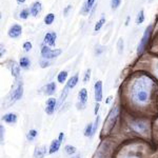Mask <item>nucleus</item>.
I'll return each mask as SVG.
<instances>
[{"instance_id": "obj_35", "label": "nucleus", "mask_w": 158, "mask_h": 158, "mask_svg": "<svg viewBox=\"0 0 158 158\" xmlns=\"http://www.w3.org/2000/svg\"><path fill=\"white\" fill-rule=\"evenodd\" d=\"M99 121H100V118H99V117H97V118H96V121H95V122H94V123H93V135L95 134L96 130H97V128H98Z\"/></svg>"}, {"instance_id": "obj_37", "label": "nucleus", "mask_w": 158, "mask_h": 158, "mask_svg": "<svg viewBox=\"0 0 158 158\" xmlns=\"http://www.w3.org/2000/svg\"><path fill=\"white\" fill-rule=\"evenodd\" d=\"M63 138H64V134H63L62 132H61V133L58 135V141H59L60 143H61V142L63 141Z\"/></svg>"}, {"instance_id": "obj_38", "label": "nucleus", "mask_w": 158, "mask_h": 158, "mask_svg": "<svg viewBox=\"0 0 158 158\" xmlns=\"http://www.w3.org/2000/svg\"><path fill=\"white\" fill-rule=\"evenodd\" d=\"M99 106H100V104H99V102H97V103L95 104V109H94V114H95V115H97V114H98Z\"/></svg>"}, {"instance_id": "obj_12", "label": "nucleus", "mask_w": 158, "mask_h": 158, "mask_svg": "<svg viewBox=\"0 0 158 158\" xmlns=\"http://www.w3.org/2000/svg\"><path fill=\"white\" fill-rule=\"evenodd\" d=\"M55 92H56V83L55 82L48 83V85L43 88V93H44L45 95H48V96L53 95Z\"/></svg>"}, {"instance_id": "obj_27", "label": "nucleus", "mask_w": 158, "mask_h": 158, "mask_svg": "<svg viewBox=\"0 0 158 158\" xmlns=\"http://www.w3.org/2000/svg\"><path fill=\"white\" fill-rule=\"evenodd\" d=\"M104 22H106V19H104V17H101L100 19L98 20V22L96 23V25H95V31L96 32H98L99 30L102 27V25L104 24Z\"/></svg>"}, {"instance_id": "obj_30", "label": "nucleus", "mask_w": 158, "mask_h": 158, "mask_svg": "<svg viewBox=\"0 0 158 158\" xmlns=\"http://www.w3.org/2000/svg\"><path fill=\"white\" fill-rule=\"evenodd\" d=\"M117 48H118V52L121 53L123 52V39L120 38V39L118 40V42H117Z\"/></svg>"}, {"instance_id": "obj_22", "label": "nucleus", "mask_w": 158, "mask_h": 158, "mask_svg": "<svg viewBox=\"0 0 158 158\" xmlns=\"http://www.w3.org/2000/svg\"><path fill=\"white\" fill-rule=\"evenodd\" d=\"M37 135H38V132L36 131V130L32 129V130H30L29 133H27V140H29V141H33V140H34L37 137Z\"/></svg>"}, {"instance_id": "obj_2", "label": "nucleus", "mask_w": 158, "mask_h": 158, "mask_svg": "<svg viewBox=\"0 0 158 158\" xmlns=\"http://www.w3.org/2000/svg\"><path fill=\"white\" fill-rule=\"evenodd\" d=\"M118 116V106H114L113 109L110 111L108 117L106 119V122L103 124L102 128V134H108L110 131L112 130V128L114 127V123L116 121V118Z\"/></svg>"}, {"instance_id": "obj_15", "label": "nucleus", "mask_w": 158, "mask_h": 158, "mask_svg": "<svg viewBox=\"0 0 158 158\" xmlns=\"http://www.w3.org/2000/svg\"><path fill=\"white\" fill-rule=\"evenodd\" d=\"M41 12V3H40L39 1L35 2V3H33L32 7H31V14L33 15V16H38L39 15V13Z\"/></svg>"}, {"instance_id": "obj_10", "label": "nucleus", "mask_w": 158, "mask_h": 158, "mask_svg": "<svg viewBox=\"0 0 158 158\" xmlns=\"http://www.w3.org/2000/svg\"><path fill=\"white\" fill-rule=\"evenodd\" d=\"M56 38H57V36H56L55 32H49L44 36V42L48 43L50 47H54L56 43Z\"/></svg>"}, {"instance_id": "obj_43", "label": "nucleus", "mask_w": 158, "mask_h": 158, "mask_svg": "<svg viewBox=\"0 0 158 158\" xmlns=\"http://www.w3.org/2000/svg\"><path fill=\"white\" fill-rule=\"evenodd\" d=\"M111 99H112V97H109V99H108V100H106V103H109L110 101H111Z\"/></svg>"}, {"instance_id": "obj_17", "label": "nucleus", "mask_w": 158, "mask_h": 158, "mask_svg": "<svg viewBox=\"0 0 158 158\" xmlns=\"http://www.w3.org/2000/svg\"><path fill=\"white\" fill-rule=\"evenodd\" d=\"M95 3V0H88V1L85 2V6H83V9H82V15H86L89 12L91 11V9H92V6H93V4Z\"/></svg>"}, {"instance_id": "obj_18", "label": "nucleus", "mask_w": 158, "mask_h": 158, "mask_svg": "<svg viewBox=\"0 0 158 158\" xmlns=\"http://www.w3.org/2000/svg\"><path fill=\"white\" fill-rule=\"evenodd\" d=\"M19 64L22 69L27 70V69H30L31 67V60L27 57H21V59L19 61Z\"/></svg>"}, {"instance_id": "obj_25", "label": "nucleus", "mask_w": 158, "mask_h": 158, "mask_svg": "<svg viewBox=\"0 0 158 158\" xmlns=\"http://www.w3.org/2000/svg\"><path fill=\"white\" fill-rule=\"evenodd\" d=\"M54 19H55V15L54 14H48L47 16H45V18H44V23L48 24V25L52 24L53 21H54Z\"/></svg>"}, {"instance_id": "obj_23", "label": "nucleus", "mask_w": 158, "mask_h": 158, "mask_svg": "<svg viewBox=\"0 0 158 158\" xmlns=\"http://www.w3.org/2000/svg\"><path fill=\"white\" fill-rule=\"evenodd\" d=\"M85 136L91 137L93 136V123H89L85 129Z\"/></svg>"}, {"instance_id": "obj_21", "label": "nucleus", "mask_w": 158, "mask_h": 158, "mask_svg": "<svg viewBox=\"0 0 158 158\" xmlns=\"http://www.w3.org/2000/svg\"><path fill=\"white\" fill-rule=\"evenodd\" d=\"M67 78H68V72L67 71H62V72H60L59 74H58V76H57V80H58V82H60V83H63L65 80H67Z\"/></svg>"}, {"instance_id": "obj_42", "label": "nucleus", "mask_w": 158, "mask_h": 158, "mask_svg": "<svg viewBox=\"0 0 158 158\" xmlns=\"http://www.w3.org/2000/svg\"><path fill=\"white\" fill-rule=\"evenodd\" d=\"M25 0H17V2H19V3H23Z\"/></svg>"}, {"instance_id": "obj_31", "label": "nucleus", "mask_w": 158, "mask_h": 158, "mask_svg": "<svg viewBox=\"0 0 158 158\" xmlns=\"http://www.w3.org/2000/svg\"><path fill=\"white\" fill-rule=\"evenodd\" d=\"M39 63H40V67H41L42 69H44V68H48V67H50L52 63L50 62L48 59H44V60H40L39 61Z\"/></svg>"}, {"instance_id": "obj_20", "label": "nucleus", "mask_w": 158, "mask_h": 158, "mask_svg": "<svg viewBox=\"0 0 158 158\" xmlns=\"http://www.w3.org/2000/svg\"><path fill=\"white\" fill-rule=\"evenodd\" d=\"M78 79H79L78 75H74V76H72V77L70 78V80H69L68 83H67V85L69 86V88H70V90H71V89H73L74 86L77 85V83H78Z\"/></svg>"}, {"instance_id": "obj_41", "label": "nucleus", "mask_w": 158, "mask_h": 158, "mask_svg": "<svg viewBox=\"0 0 158 158\" xmlns=\"http://www.w3.org/2000/svg\"><path fill=\"white\" fill-rule=\"evenodd\" d=\"M129 21H130V17H128V18H127V22H126V25H128V24H129Z\"/></svg>"}, {"instance_id": "obj_28", "label": "nucleus", "mask_w": 158, "mask_h": 158, "mask_svg": "<svg viewBox=\"0 0 158 158\" xmlns=\"http://www.w3.org/2000/svg\"><path fill=\"white\" fill-rule=\"evenodd\" d=\"M30 14H31V11H30L29 9L22 10L21 13H20V18H22V19H27V17L30 16Z\"/></svg>"}, {"instance_id": "obj_9", "label": "nucleus", "mask_w": 158, "mask_h": 158, "mask_svg": "<svg viewBox=\"0 0 158 158\" xmlns=\"http://www.w3.org/2000/svg\"><path fill=\"white\" fill-rule=\"evenodd\" d=\"M21 33H22V27H21V25H19V24H14L13 27H10V30H9V36L11 37V38H17V37H19L20 35H21Z\"/></svg>"}, {"instance_id": "obj_4", "label": "nucleus", "mask_w": 158, "mask_h": 158, "mask_svg": "<svg viewBox=\"0 0 158 158\" xmlns=\"http://www.w3.org/2000/svg\"><path fill=\"white\" fill-rule=\"evenodd\" d=\"M151 33H152V25H149V27H147V30L144 31L143 36L141 38V41H140L138 48H137V53L141 54L142 51L144 50V48H146V45L148 44V41H149V39H150V36H151Z\"/></svg>"}, {"instance_id": "obj_33", "label": "nucleus", "mask_w": 158, "mask_h": 158, "mask_svg": "<svg viewBox=\"0 0 158 158\" xmlns=\"http://www.w3.org/2000/svg\"><path fill=\"white\" fill-rule=\"evenodd\" d=\"M120 2H121V0H112L111 1V6H112V9H117V7L119 6V4H120Z\"/></svg>"}, {"instance_id": "obj_5", "label": "nucleus", "mask_w": 158, "mask_h": 158, "mask_svg": "<svg viewBox=\"0 0 158 158\" xmlns=\"http://www.w3.org/2000/svg\"><path fill=\"white\" fill-rule=\"evenodd\" d=\"M22 95H23V85H22V82L20 81V82L17 83V86L13 90L12 94H11V100H10V104L15 102V101L19 100L20 98L22 97Z\"/></svg>"}, {"instance_id": "obj_7", "label": "nucleus", "mask_w": 158, "mask_h": 158, "mask_svg": "<svg viewBox=\"0 0 158 158\" xmlns=\"http://www.w3.org/2000/svg\"><path fill=\"white\" fill-rule=\"evenodd\" d=\"M57 109V100L55 98H49L45 103V113L48 115H52L54 111Z\"/></svg>"}, {"instance_id": "obj_44", "label": "nucleus", "mask_w": 158, "mask_h": 158, "mask_svg": "<svg viewBox=\"0 0 158 158\" xmlns=\"http://www.w3.org/2000/svg\"><path fill=\"white\" fill-rule=\"evenodd\" d=\"M74 158H80V156H79V155H78V156H75Z\"/></svg>"}, {"instance_id": "obj_40", "label": "nucleus", "mask_w": 158, "mask_h": 158, "mask_svg": "<svg viewBox=\"0 0 158 158\" xmlns=\"http://www.w3.org/2000/svg\"><path fill=\"white\" fill-rule=\"evenodd\" d=\"M4 52H6V50H4V48H3V47H2V45H1V53H0V54H1V56H3Z\"/></svg>"}, {"instance_id": "obj_13", "label": "nucleus", "mask_w": 158, "mask_h": 158, "mask_svg": "<svg viewBox=\"0 0 158 158\" xmlns=\"http://www.w3.org/2000/svg\"><path fill=\"white\" fill-rule=\"evenodd\" d=\"M47 154V148L45 147H37L34 151V158H43Z\"/></svg>"}, {"instance_id": "obj_29", "label": "nucleus", "mask_w": 158, "mask_h": 158, "mask_svg": "<svg viewBox=\"0 0 158 158\" xmlns=\"http://www.w3.org/2000/svg\"><path fill=\"white\" fill-rule=\"evenodd\" d=\"M133 128L135 130H138V132H143L144 129H146V126L143 123H133Z\"/></svg>"}, {"instance_id": "obj_32", "label": "nucleus", "mask_w": 158, "mask_h": 158, "mask_svg": "<svg viewBox=\"0 0 158 158\" xmlns=\"http://www.w3.org/2000/svg\"><path fill=\"white\" fill-rule=\"evenodd\" d=\"M91 78V69H88L85 74V77H83V82H88Z\"/></svg>"}, {"instance_id": "obj_6", "label": "nucleus", "mask_w": 158, "mask_h": 158, "mask_svg": "<svg viewBox=\"0 0 158 158\" xmlns=\"http://www.w3.org/2000/svg\"><path fill=\"white\" fill-rule=\"evenodd\" d=\"M78 100H79V103H77V108L79 110L85 109L86 101H88V91H86V89H81V90L79 91Z\"/></svg>"}, {"instance_id": "obj_3", "label": "nucleus", "mask_w": 158, "mask_h": 158, "mask_svg": "<svg viewBox=\"0 0 158 158\" xmlns=\"http://www.w3.org/2000/svg\"><path fill=\"white\" fill-rule=\"evenodd\" d=\"M60 54H61V50L59 49L52 50L48 45H42L41 48V56L44 59H53V58L58 57Z\"/></svg>"}, {"instance_id": "obj_14", "label": "nucleus", "mask_w": 158, "mask_h": 158, "mask_svg": "<svg viewBox=\"0 0 158 158\" xmlns=\"http://www.w3.org/2000/svg\"><path fill=\"white\" fill-rule=\"evenodd\" d=\"M2 120L6 122V123H15L17 121V115L15 113L6 114V115L2 117Z\"/></svg>"}, {"instance_id": "obj_8", "label": "nucleus", "mask_w": 158, "mask_h": 158, "mask_svg": "<svg viewBox=\"0 0 158 158\" xmlns=\"http://www.w3.org/2000/svg\"><path fill=\"white\" fill-rule=\"evenodd\" d=\"M94 94H95V100L100 102L102 100V82L100 80L97 81L94 85Z\"/></svg>"}, {"instance_id": "obj_24", "label": "nucleus", "mask_w": 158, "mask_h": 158, "mask_svg": "<svg viewBox=\"0 0 158 158\" xmlns=\"http://www.w3.org/2000/svg\"><path fill=\"white\" fill-rule=\"evenodd\" d=\"M64 151L68 155H73L76 153V148L74 146H71V144H67L64 148Z\"/></svg>"}, {"instance_id": "obj_1", "label": "nucleus", "mask_w": 158, "mask_h": 158, "mask_svg": "<svg viewBox=\"0 0 158 158\" xmlns=\"http://www.w3.org/2000/svg\"><path fill=\"white\" fill-rule=\"evenodd\" d=\"M150 81L147 79H138L134 82L132 86V96L136 101L140 103H144L149 97Z\"/></svg>"}, {"instance_id": "obj_11", "label": "nucleus", "mask_w": 158, "mask_h": 158, "mask_svg": "<svg viewBox=\"0 0 158 158\" xmlns=\"http://www.w3.org/2000/svg\"><path fill=\"white\" fill-rule=\"evenodd\" d=\"M69 90H70V88H69L68 85H65L64 88H63L62 92H61L60 97H59V99H58V101H57V109L60 108V106H62V103L64 102V100L67 99V96L69 94Z\"/></svg>"}, {"instance_id": "obj_19", "label": "nucleus", "mask_w": 158, "mask_h": 158, "mask_svg": "<svg viewBox=\"0 0 158 158\" xmlns=\"http://www.w3.org/2000/svg\"><path fill=\"white\" fill-rule=\"evenodd\" d=\"M11 71H12V75L14 76L15 78H18L19 75H20V70H19V67L16 62H12V68H11Z\"/></svg>"}, {"instance_id": "obj_26", "label": "nucleus", "mask_w": 158, "mask_h": 158, "mask_svg": "<svg viewBox=\"0 0 158 158\" xmlns=\"http://www.w3.org/2000/svg\"><path fill=\"white\" fill-rule=\"evenodd\" d=\"M144 21V13H143V11H140L139 13H138V15H137V17H136V23L137 24H141L142 22Z\"/></svg>"}, {"instance_id": "obj_36", "label": "nucleus", "mask_w": 158, "mask_h": 158, "mask_svg": "<svg viewBox=\"0 0 158 158\" xmlns=\"http://www.w3.org/2000/svg\"><path fill=\"white\" fill-rule=\"evenodd\" d=\"M0 139H1V142H3V140H4V127L2 126H0Z\"/></svg>"}, {"instance_id": "obj_16", "label": "nucleus", "mask_w": 158, "mask_h": 158, "mask_svg": "<svg viewBox=\"0 0 158 158\" xmlns=\"http://www.w3.org/2000/svg\"><path fill=\"white\" fill-rule=\"evenodd\" d=\"M61 146V143L57 140H53L52 142H51V146H50V149H49V153L50 154H54V153L58 152V150H59V148Z\"/></svg>"}, {"instance_id": "obj_39", "label": "nucleus", "mask_w": 158, "mask_h": 158, "mask_svg": "<svg viewBox=\"0 0 158 158\" xmlns=\"http://www.w3.org/2000/svg\"><path fill=\"white\" fill-rule=\"evenodd\" d=\"M71 9H72V6H67V7H65V9H64V12H63V13H64V14H63V15H64L65 17L68 16V14H69V11H70Z\"/></svg>"}, {"instance_id": "obj_34", "label": "nucleus", "mask_w": 158, "mask_h": 158, "mask_svg": "<svg viewBox=\"0 0 158 158\" xmlns=\"http://www.w3.org/2000/svg\"><path fill=\"white\" fill-rule=\"evenodd\" d=\"M23 50L25 51V52H30L31 50H32V43H31L30 41H27L23 43Z\"/></svg>"}]
</instances>
